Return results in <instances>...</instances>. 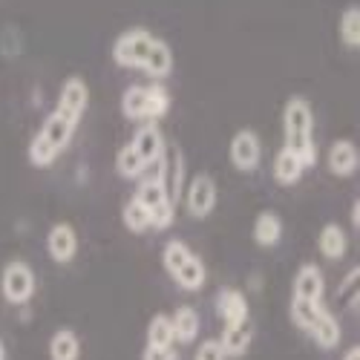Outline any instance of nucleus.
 Listing matches in <instances>:
<instances>
[{
    "label": "nucleus",
    "instance_id": "nucleus-1",
    "mask_svg": "<svg viewBox=\"0 0 360 360\" xmlns=\"http://www.w3.org/2000/svg\"><path fill=\"white\" fill-rule=\"evenodd\" d=\"M283 136H285V150L311 167L317 162V147H314V112L311 104L303 96H294L283 107Z\"/></svg>",
    "mask_w": 360,
    "mask_h": 360
},
{
    "label": "nucleus",
    "instance_id": "nucleus-2",
    "mask_svg": "<svg viewBox=\"0 0 360 360\" xmlns=\"http://www.w3.org/2000/svg\"><path fill=\"white\" fill-rule=\"evenodd\" d=\"M75 127H78L75 122H70V118H64L61 112L52 110L46 115V122L41 124V130L32 136V141H29V162L35 167H49L72 141Z\"/></svg>",
    "mask_w": 360,
    "mask_h": 360
},
{
    "label": "nucleus",
    "instance_id": "nucleus-3",
    "mask_svg": "<svg viewBox=\"0 0 360 360\" xmlns=\"http://www.w3.org/2000/svg\"><path fill=\"white\" fill-rule=\"evenodd\" d=\"M159 38L156 35H150L147 29L136 26V29H127V32H122L115 38L112 44V61L118 67H124V70H144L147 61H150V55H153Z\"/></svg>",
    "mask_w": 360,
    "mask_h": 360
},
{
    "label": "nucleus",
    "instance_id": "nucleus-4",
    "mask_svg": "<svg viewBox=\"0 0 360 360\" xmlns=\"http://www.w3.org/2000/svg\"><path fill=\"white\" fill-rule=\"evenodd\" d=\"M133 199L150 214V228L165 231V228L173 225V219H176V205L167 199V193H165V188H162V182H159L156 176L144 179Z\"/></svg>",
    "mask_w": 360,
    "mask_h": 360
},
{
    "label": "nucleus",
    "instance_id": "nucleus-5",
    "mask_svg": "<svg viewBox=\"0 0 360 360\" xmlns=\"http://www.w3.org/2000/svg\"><path fill=\"white\" fill-rule=\"evenodd\" d=\"M35 288H38L35 271H32V268H29L26 262H20V259L9 262V265L4 268V274H0V291H4V297L9 300L12 306L29 303V300L35 297Z\"/></svg>",
    "mask_w": 360,
    "mask_h": 360
},
{
    "label": "nucleus",
    "instance_id": "nucleus-6",
    "mask_svg": "<svg viewBox=\"0 0 360 360\" xmlns=\"http://www.w3.org/2000/svg\"><path fill=\"white\" fill-rule=\"evenodd\" d=\"M217 182L211 173H199L191 179V185L185 191V207L193 219H205L211 217V211L217 207Z\"/></svg>",
    "mask_w": 360,
    "mask_h": 360
},
{
    "label": "nucleus",
    "instance_id": "nucleus-7",
    "mask_svg": "<svg viewBox=\"0 0 360 360\" xmlns=\"http://www.w3.org/2000/svg\"><path fill=\"white\" fill-rule=\"evenodd\" d=\"M156 179L162 182L167 199L176 205L182 196V185H185V159L179 147H165V156L156 165Z\"/></svg>",
    "mask_w": 360,
    "mask_h": 360
},
{
    "label": "nucleus",
    "instance_id": "nucleus-8",
    "mask_svg": "<svg viewBox=\"0 0 360 360\" xmlns=\"http://www.w3.org/2000/svg\"><path fill=\"white\" fill-rule=\"evenodd\" d=\"M89 107V86L84 78L78 75H70L64 84H61V93H58V104H55V112H61L70 122H81V115L86 112Z\"/></svg>",
    "mask_w": 360,
    "mask_h": 360
},
{
    "label": "nucleus",
    "instance_id": "nucleus-9",
    "mask_svg": "<svg viewBox=\"0 0 360 360\" xmlns=\"http://www.w3.org/2000/svg\"><path fill=\"white\" fill-rule=\"evenodd\" d=\"M259 159H262L259 136L254 130H239L231 139V162H233V167L243 170V173H251V170L259 167Z\"/></svg>",
    "mask_w": 360,
    "mask_h": 360
},
{
    "label": "nucleus",
    "instance_id": "nucleus-10",
    "mask_svg": "<svg viewBox=\"0 0 360 360\" xmlns=\"http://www.w3.org/2000/svg\"><path fill=\"white\" fill-rule=\"evenodd\" d=\"M46 251H49V257H52L55 262H61V265L72 262L75 254H78V236H75V228L67 225V222L52 225L49 233H46Z\"/></svg>",
    "mask_w": 360,
    "mask_h": 360
},
{
    "label": "nucleus",
    "instance_id": "nucleus-11",
    "mask_svg": "<svg viewBox=\"0 0 360 360\" xmlns=\"http://www.w3.org/2000/svg\"><path fill=\"white\" fill-rule=\"evenodd\" d=\"M133 147H136V153L153 167V165H159V159L165 156V136H162V130L156 127V122H147V124H141L139 130H136V136H133V141H130Z\"/></svg>",
    "mask_w": 360,
    "mask_h": 360
},
{
    "label": "nucleus",
    "instance_id": "nucleus-12",
    "mask_svg": "<svg viewBox=\"0 0 360 360\" xmlns=\"http://www.w3.org/2000/svg\"><path fill=\"white\" fill-rule=\"evenodd\" d=\"M326 294V280L320 274L317 265H300V271L294 274V300H306V303H323Z\"/></svg>",
    "mask_w": 360,
    "mask_h": 360
},
{
    "label": "nucleus",
    "instance_id": "nucleus-13",
    "mask_svg": "<svg viewBox=\"0 0 360 360\" xmlns=\"http://www.w3.org/2000/svg\"><path fill=\"white\" fill-rule=\"evenodd\" d=\"M217 311L228 326H239V323H248V300L239 288H222L217 294Z\"/></svg>",
    "mask_w": 360,
    "mask_h": 360
},
{
    "label": "nucleus",
    "instance_id": "nucleus-14",
    "mask_svg": "<svg viewBox=\"0 0 360 360\" xmlns=\"http://www.w3.org/2000/svg\"><path fill=\"white\" fill-rule=\"evenodd\" d=\"M326 165H328V170H332L335 176H340V179L352 176V173L357 170V165H360V153H357L354 141H349V139H340V141H335L332 147H328Z\"/></svg>",
    "mask_w": 360,
    "mask_h": 360
},
{
    "label": "nucleus",
    "instance_id": "nucleus-15",
    "mask_svg": "<svg viewBox=\"0 0 360 360\" xmlns=\"http://www.w3.org/2000/svg\"><path fill=\"white\" fill-rule=\"evenodd\" d=\"M317 248H320V254L326 259H332V262L335 259H343L346 257V248H349V236H346V231L340 225L328 222V225H323V231L317 236Z\"/></svg>",
    "mask_w": 360,
    "mask_h": 360
},
{
    "label": "nucleus",
    "instance_id": "nucleus-16",
    "mask_svg": "<svg viewBox=\"0 0 360 360\" xmlns=\"http://www.w3.org/2000/svg\"><path fill=\"white\" fill-rule=\"evenodd\" d=\"M309 335L314 338V343H317L320 349H335V346L340 343V323H338V317H335L332 311L320 309L314 326L309 328Z\"/></svg>",
    "mask_w": 360,
    "mask_h": 360
},
{
    "label": "nucleus",
    "instance_id": "nucleus-17",
    "mask_svg": "<svg viewBox=\"0 0 360 360\" xmlns=\"http://www.w3.org/2000/svg\"><path fill=\"white\" fill-rule=\"evenodd\" d=\"M170 326H173V338H176V343H193L196 335H199L202 320H199V314H196L193 306H179L176 314L170 317Z\"/></svg>",
    "mask_w": 360,
    "mask_h": 360
},
{
    "label": "nucleus",
    "instance_id": "nucleus-18",
    "mask_svg": "<svg viewBox=\"0 0 360 360\" xmlns=\"http://www.w3.org/2000/svg\"><path fill=\"white\" fill-rule=\"evenodd\" d=\"M283 236V219L274 211H262L254 222V243L262 248H274Z\"/></svg>",
    "mask_w": 360,
    "mask_h": 360
},
{
    "label": "nucleus",
    "instance_id": "nucleus-19",
    "mask_svg": "<svg viewBox=\"0 0 360 360\" xmlns=\"http://www.w3.org/2000/svg\"><path fill=\"white\" fill-rule=\"evenodd\" d=\"M274 179H277V182L280 185H297L300 182V179H303V173H306V165L303 162H300L294 153H291V150H280V153L274 156Z\"/></svg>",
    "mask_w": 360,
    "mask_h": 360
},
{
    "label": "nucleus",
    "instance_id": "nucleus-20",
    "mask_svg": "<svg viewBox=\"0 0 360 360\" xmlns=\"http://www.w3.org/2000/svg\"><path fill=\"white\" fill-rule=\"evenodd\" d=\"M251 338H254V332H251V323L228 326V328H225V335H222V340H219V346H222L225 357H239L243 352H248Z\"/></svg>",
    "mask_w": 360,
    "mask_h": 360
},
{
    "label": "nucleus",
    "instance_id": "nucleus-21",
    "mask_svg": "<svg viewBox=\"0 0 360 360\" xmlns=\"http://www.w3.org/2000/svg\"><path fill=\"white\" fill-rule=\"evenodd\" d=\"M81 354V340L72 328H58L49 340V357L52 360H78Z\"/></svg>",
    "mask_w": 360,
    "mask_h": 360
},
{
    "label": "nucleus",
    "instance_id": "nucleus-22",
    "mask_svg": "<svg viewBox=\"0 0 360 360\" xmlns=\"http://www.w3.org/2000/svg\"><path fill=\"white\" fill-rule=\"evenodd\" d=\"M173 280H176V285L179 288H185V291H199L202 285H205V280H207V271H205V262L196 257V254H191L188 257V262L179 268V271L173 274Z\"/></svg>",
    "mask_w": 360,
    "mask_h": 360
},
{
    "label": "nucleus",
    "instance_id": "nucleus-23",
    "mask_svg": "<svg viewBox=\"0 0 360 360\" xmlns=\"http://www.w3.org/2000/svg\"><path fill=\"white\" fill-rule=\"evenodd\" d=\"M122 115L127 122H147V86H127L122 96Z\"/></svg>",
    "mask_w": 360,
    "mask_h": 360
},
{
    "label": "nucleus",
    "instance_id": "nucleus-24",
    "mask_svg": "<svg viewBox=\"0 0 360 360\" xmlns=\"http://www.w3.org/2000/svg\"><path fill=\"white\" fill-rule=\"evenodd\" d=\"M115 170H118V176H124V179H141L150 170V165L136 153L133 144H124L115 153Z\"/></svg>",
    "mask_w": 360,
    "mask_h": 360
},
{
    "label": "nucleus",
    "instance_id": "nucleus-25",
    "mask_svg": "<svg viewBox=\"0 0 360 360\" xmlns=\"http://www.w3.org/2000/svg\"><path fill=\"white\" fill-rule=\"evenodd\" d=\"M147 346L150 349H173L176 338H173V326L167 314H156L147 326Z\"/></svg>",
    "mask_w": 360,
    "mask_h": 360
},
{
    "label": "nucleus",
    "instance_id": "nucleus-26",
    "mask_svg": "<svg viewBox=\"0 0 360 360\" xmlns=\"http://www.w3.org/2000/svg\"><path fill=\"white\" fill-rule=\"evenodd\" d=\"M338 32H340V41H343L349 49H357V46H360V9H357V6H349V9L340 15Z\"/></svg>",
    "mask_w": 360,
    "mask_h": 360
},
{
    "label": "nucleus",
    "instance_id": "nucleus-27",
    "mask_svg": "<svg viewBox=\"0 0 360 360\" xmlns=\"http://www.w3.org/2000/svg\"><path fill=\"white\" fill-rule=\"evenodd\" d=\"M170 110V93L162 84H147V122L167 115Z\"/></svg>",
    "mask_w": 360,
    "mask_h": 360
},
{
    "label": "nucleus",
    "instance_id": "nucleus-28",
    "mask_svg": "<svg viewBox=\"0 0 360 360\" xmlns=\"http://www.w3.org/2000/svg\"><path fill=\"white\" fill-rule=\"evenodd\" d=\"M193 251L182 243V239H170V243L165 245V251H162V265H165V271L173 277L179 268H182L185 262H188V257H191Z\"/></svg>",
    "mask_w": 360,
    "mask_h": 360
},
{
    "label": "nucleus",
    "instance_id": "nucleus-29",
    "mask_svg": "<svg viewBox=\"0 0 360 360\" xmlns=\"http://www.w3.org/2000/svg\"><path fill=\"white\" fill-rule=\"evenodd\" d=\"M320 309H323V303H306V300H294L291 297V320L303 328V332H309V328L314 326Z\"/></svg>",
    "mask_w": 360,
    "mask_h": 360
},
{
    "label": "nucleus",
    "instance_id": "nucleus-30",
    "mask_svg": "<svg viewBox=\"0 0 360 360\" xmlns=\"http://www.w3.org/2000/svg\"><path fill=\"white\" fill-rule=\"evenodd\" d=\"M122 219H124V228L133 231V233H144V231H150V214L144 211V207H141L136 199H130V202L124 205Z\"/></svg>",
    "mask_w": 360,
    "mask_h": 360
},
{
    "label": "nucleus",
    "instance_id": "nucleus-31",
    "mask_svg": "<svg viewBox=\"0 0 360 360\" xmlns=\"http://www.w3.org/2000/svg\"><path fill=\"white\" fill-rule=\"evenodd\" d=\"M357 277H360V268H352L346 274L343 285L338 288V303L340 306H349V309H357Z\"/></svg>",
    "mask_w": 360,
    "mask_h": 360
},
{
    "label": "nucleus",
    "instance_id": "nucleus-32",
    "mask_svg": "<svg viewBox=\"0 0 360 360\" xmlns=\"http://www.w3.org/2000/svg\"><path fill=\"white\" fill-rule=\"evenodd\" d=\"M196 360H225V352H222L219 340H205L196 352Z\"/></svg>",
    "mask_w": 360,
    "mask_h": 360
},
{
    "label": "nucleus",
    "instance_id": "nucleus-33",
    "mask_svg": "<svg viewBox=\"0 0 360 360\" xmlns=\"http://www.w3.org/2000/svg\"><path fill=\"white\" fill-rule=\"evenodd\" d=\"M141 360H179L176 357V352L173 349H144V354H141Z\"/></svg>",
    "mask_w": 360,
    "mask_h": 360
},
{
    "label": "nucleus",
    "instance_id": "nucleus-34",
    "mask_svg": "<svg viewBox=\"0 0 360 360\" xmlns=\"http://www.w3.org/2000/svg\"><path fill=\"white\" fill-rule=\"evenodd\" d=\"M352 225L360 228V205L357 202H352Z\"/></svg>",
    "mask_w": 360,
    "mask_h": 360
},
{
    "label": "nucleus",
    "instance_id": "nucleus-35",
    "mask_svg": "<svg viewBox=\"0 0 360 360\" xmlns=\"http://www.w3.org/2000/svg\"><path fill=\"white\" fill-rule=\"evenodd\" d=\"M343 360H360V346H352V349H346Z\"/></svg>",
    "mask_w": 360,
    "mask_h": 360
},
{
    "label": "nucleus",
    "instance_id": "nucleus-36",
    "mask_svg": "<svg viewBox=\"0 0 360 360\" xmlns=\"http://www.w3.org/2000/svg\"><path fill=\"white\" fill-rule=\"evenodd\" d=\"M0 360H6V346H4V340H0Z\"/></svg>",
    "mask_w": 360,
    "mask_h": 360
}]
</instances>
